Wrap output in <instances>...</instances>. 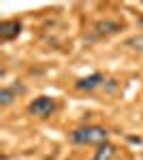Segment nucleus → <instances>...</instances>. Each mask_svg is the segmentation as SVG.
Wrapping results in <instances>:
<instances>
[{
    "label": "nucleus",
    "mask_w": 143,
    "mask_h": 160,
    "mask_svg": "<svg viewBox=\"0 0 143 160\" xmlns=\"http://www.w3.org/2000/svg\"><path fill=\"white\" fill-rule=\"evenodd\" d=\"M15 98V88H2L0 90V107H9Z\"/></svg>",
    "instance_id": "nucleus-7"
},
{
    "label": "nucleus",
    "mask_w": 143,
    "mask_h": 160,
    "mask_svg": "<svg viewBox=\"0 0 143 160\" xmlns=\"http://www.w3.org/2000/svg\"><path fill=\"white\" fill-rule=\"evenodd\" d=\"M22 32V24L17 19H4L0 24V41H13Z\"/></svg>",
    "instance_id": "nucleus-3"
},
{
    "label": "nucleus",
    "mask_w": 143,
    "mask_h": 160,
    "mask_svg": "<svg viewBox=\"0 0 143 160\" xmlns=\"http://www.w3.org/2000/svg\"><path fill=\"white\" fill-rule=\"evenodd\" d=\"M122 28H124L122 22H115V19H103V22L96 24V32L107 37V34H115V32H120Z\"/></svg>",
    "instance_id": "nucleus-5"
},
{
    "label": "nucleus",
    "mask_w": 143,
    "mask_h": 160,
    "mask_svg": "<svg viewBox=\"0 0 143 160\" xmlns=\"http://www.w3.org/2000/svg\"><path fill=\"white\" fill-rule=\"evenodd\" d=\"M113 156H115V148L107 141V143H103V145H98V148H96L92 160H111Z\"/></svg>",
    "instance_id": "nucleus-6"
},
{
    "label": "nucleus",
    "mask_w": 143,
    "mask_h": 160,
    "mask_svg": "<svg viewBox=\"0 0 143 160\" xmlns=\"http://www.w3.org/2000/svg\"><path fill=\"white\" fill-rule=\"evenodd\" d=\"M54 111H56V100L49 98V96H36V98L28 105V113L34 115V118H41V120L49 118Z\"/></svg>",
    "instance_id": "nucleus-2"
},
{
    "label": "nucleus",
    "mask_w": 143,
    "mask_h": 160,
    "mask_svg": "<svg viewBox=\"0 0 143 160\" xmlns=\"http://www.w3.org/2000/svg\"><path fill=\"white\" fill-rule=\"evenodd\" d=\"M109 132L103 128V126H79L71 132V141L75 145H103L107 143Z\"/></svg>",
    "instance_id": "nucleus-1"
},
{
    "label": "nucleus",
    "mask_w": 143,
    "mask_h": 160,
    "mask_svg": "<svg viewBox=\"0 0 143 160\" xmlns=\"http://www.w3.org/2000/svg\"><path fill=\"white\" fill-rule=\"evenodd\" d=\"M139 26H141V28H143V17H139Z\"/></svg>",
    "instance_id": "nucleus-8"
},
{
    "label": "nucleus",
    "mask_w": 143,
    "mask_h": 160,
    "mask_svg": "<svg viewBox=\"0 0 143 160\" xmlns=\"http://www.w3.org/2000/svg\"><path fill=\"white\" fill-rule=\"evenodd\" d=\"M103 83H105V77L100 73H92V75H88V77H84V79H79L75 83V88L81 90V92H92V90H96V88L103 86Z\"/></svg>",
    "instance_id": "nucleus-4"
}]
</instances>
